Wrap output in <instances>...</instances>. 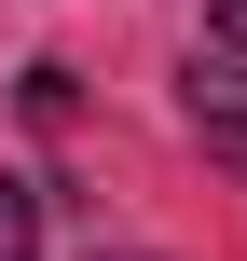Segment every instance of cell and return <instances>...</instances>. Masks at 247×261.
<instances>
[{"mask_svg":"<svg viewBox=\"0 0 247 261\" xmlns=\"http://www.w3.org/2000/svg\"><path fill=\"white\" fill-rule=\"evenodd\" d=\"M193 124H206V151H234V165H247V69H234V55L193 69Z\"/></svg>","mask_w":247,"mask_h":261,"instance_id":"6da1fadb","label":"cell"},{"mask_svg":"<svg viewBox=\"0 0 247 261\" xmlns=\"http://www.w3.org/2000/svg\"><path fill=\"white\" fill-rule=\"evenodd\" d=\"M0 261H41V179L0 165Z\"/></svg>","mask_w":247,"mask_h":261,"instance_id":"7a4b0ae2","label":"cell"},{"mask_svg":"<svg viewBox=\"0 0 247 261\" xmlns=\"http://www.w3.org/2000/svg\"><path fill=\"white\" fill-rule=\"evenodd\" d=\"M14 110H28V124H41V138H55V124H69V69H55V55H41V69H28V83H14Z\"/></svg>","mask_w":247,"mask_h":261,"instance_id":"3957f363","label":"cell"},{"mask_svg":"<svg viewBox=\"0 0 247 261\" xmlns=\"http://www.w3.org/2000/svg\"><path fill=\"white\" fill-rule=\"evenodd\" d=\"M206 41H220V55L247 69V0H206Z\"/></svg>","mask_w":247,"mask_h":261,"instance_id":"277c9868","label":"cell"},{"mask_svg":"<svg viewBox=\"0 0 247 261\" xmlns=\"http://www.w3.org/2000/svg\"><path fill=\"white\" fill-rule=\"evenodd\" d=\"M96 261H151V248H96Z\"/></svg>","mask_w":247,"mask_h":261,"instance_id":"5b68a950","label":"cell"}]
</instances>
